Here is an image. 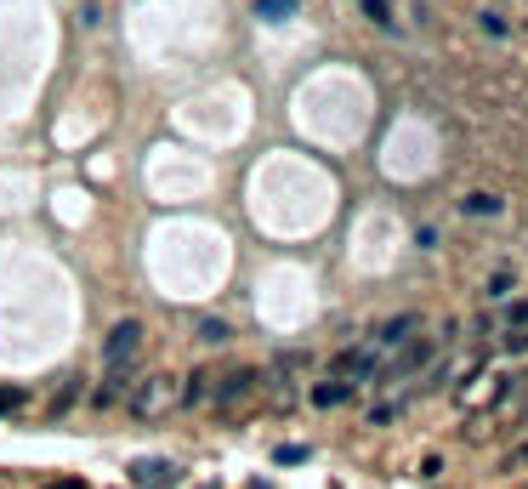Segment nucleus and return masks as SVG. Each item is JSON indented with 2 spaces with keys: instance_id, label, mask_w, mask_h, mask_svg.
<instances>
[{
  "instance_id": "f257e3e1",
  "label": "nucleus",
  "mask_w": 528,
  "mask_h": 489,
  "mask_svg": "<svg viewBox=\"0 0 528 489\" xmlns=\"http://www.w3.org/2000/svg\"><path fill=\"white\" fill-rule=\"evenodd\" d=\"M136 347H143V325H136V319H120V325L103 336V364L108 370H126L136 359Z\"/></svg>"
},
{
  "instance_id": "f03ea898",
  "label": "nucleus",
  "mask_w": 528,
  "mask_h": 489,
  "mask_svg": "<svg viewBox=\"0 0 528 489\" xmlns=\"http://www.w3.org/2000/svg\"><path fill=\"white\" fill-rule=\"evenodd\" d=\"M432 353H438V342H432V336H409V342H403V353L392 359V370H386V381L426 370V364H432Z\"/></svg>"
},
{
  "instance_id": "7ed1b4c3",
  "label": "nucleus",
  "mask_w": 528,
  "mask_h": 489,
  "mask_svg": "<svg viewBox=\"0 0 528 489\" xmlns=\"http://www.w3.org/2000/svg\"><path fill=\"white\" fill-rule=\"evenodd\" d=\"M131 484L136 489H177L182 467L177 461H148V455H143V461H131Z\"/></svg>"
},
{
  "instance_id": "20e7f679",
  "label": "nucleus",
  "mask_w": 528,
  "mask_h": 489,
  "mask_svg": "<svg viewBox=\"0 0 528 489\" xmlns=\"http://www.w3.org/2000/svg\"><path fill=\"white\" fill-rule=\"evenodd\" d=\"M415 330H421V313H398V319H386V325H381L375 336H369V342H375L381 353H386V347H403Z\"/></svg>"
},
{
  "instance_id": "39448f33",
  "label": "nucleus",
  "mask_w": 528,
  "mask_h": 489,
  "mask_svg": "<svg viewBox=\"0 0 528 489\" xmlns=\"http://www.w3.org/2000/svg\"><path fill=\"white\" fill-rule=\"evenodd\" d=\"M335 370H347V376H375V370H381V347H375V342L347 347V353L335 359Z\"/></svg>"
},
{
  "instance_id": "423d86ee",
  "label": "nucleus",
  "mask_w": 528,
  "mask_h": 489,
  "mask_svg": "<svg viewBox=\"0 0 528 489\" xmlns=\"http://www.w3.org/2000/svg\"><path fill=\"white\" fill-rule=\"evenodd\" d=\"M251 387H256V370H227V376L210 387V399H216V404H233V399H251Z\"/></svg>"
},
{
  "instance_id": "0eeeda50",
  "label": "nucleus",
  "mask_w": 528,
  "mask_h": 489,
  "mask_svg": "<svg viewBox=\"0 0 528 489\" xmlns=\"http://www.w3.org/2000/svg\"><path fill=\"white\" fill-rule=\"evenodd\" d=\"M352 399V381H318L313 387V404L318 410H335V404H347Z\"/></svg>"
},
{
  "instance_id": "6e6552de",
  "label": "nucleus",
  "mask_w": 528,
  "mask_h": 489,
  "mask_svg": "<svg viewBox=\"0 0 528 489\" xmlns=\"http://www.w3.org/2000/svg\"><path fill=\"white\" fill-rule=\"evenodd\" d=\"M120 393H126V370H108V381H103L97 393H91V404L108 410V404H120Z\"/></svg>"
},
{
  "instance_id": "1a4fd4ad",
  "label": "nucleus",
  "mask_w": 528,
  "mask_h": 489,
  "mask_svg": "<svg viewBox=\"0 0 528 489\" xmlns=\"http://www.w3.org/2000/svg\"><path fill=\"white\" fill-rule=\"evenodd\" d=\"M460 211L466 217H500V194H466Z\"/></svg>"
},
{
  "instance_id": "9d476101",
  "label": "nucleus",
  "mask_w": 528,
  "mask_h": 489,
  "mask_svg": "<svg viewBox=\"0 0 528 489\" xmlns=\"http://www.w3.org/2000/svg\"><path fill=\"white\" fill-rule=\"evenodd\" d=\"M256 18L261 23H285V18H296V0H256Z\"/></svg>"
},
{
  "instance_id": "9b49d317",
  "label": "nucleus",
  "mask_w": 528,
  "mask_h": 489,
  "mask_svg": "<svg viewBox=\"0 0 528 489\" xmlns=\"http://www.w3.org/2000/svg\"><path fill=\"white\" fill-rule=\"evenodd\" d=\"M194 336H199L205 347H222L233 330H227V319H199V325H194Z\"/></svg>"
},
{
  "instance_id": "f8f14e48",
  "label": "nucleus",
  "mask_w": 528,
  "mask_h": 489,
  "mask_svg": "<svg viewBox=\"0 0 528 489\" xmlns=\"http://www.w3.org/2000/svg\"><path fill=\"white\" fill-rule=\"evenodd\" d=\"M477 29H483L489 40H506V18H500V12H477Z\"/></svg>"
},
{
  "instance_id": "ddd939ff",
  "label": "nucleus",
  "mask_w": 528,
  "mask_h": 489,
  "mask_svg": "<svg viewBox=\"0 0 528 489\" xmlns=\"http://www.w3.org/2000/svg\"><path fill=\"white\" fill-rule=\"evenodd\" d=\"M182 399H188V404H205V399H210V376H188V387H182Z\"/></svg>"
},
{
  "instance_id": "4468645a",
  "label": "nucleus",
  "mask_w": 528,
  "mask_h": 489,
  "mask_svg": "<svg viewBox=\"0 0 528 489\" xmlns=\"http://www.w3.org/2000/svg\"><path fill=\"white\" fill-rule=\"evenodd\" d=\"M364 18L386 29V23H392V0H364Z\"/></svg>"
},
{
  "instance_id": "2eb2a0df",
  "label": "nucleus",
  "mask_w": 528,
  "mask_h": 489,
  "mask_svg": "<svg viewBox=\"0 0 528 489\" xmlns=\"http://www.w3.org/2000/svg\"><path fill=\"white\" fill-rule=\"evenodd\" d=\"M511 290H517V279H511V273H494V279H489V296H494V302H506Z\"/></svg>"
},
{
  "instance_id": "dca6fc26",
  "label": "nucleus",
  "mask_w": 528,
  "mask_h": 489,
  "mask_svg": "<svg viewBox=\"0 0 528 489\" xmlns=\"http://www.w3.org/2000/svg\"><path fill=\"white\" fill-rule=\"evenodd\" d=\"M153 404H160V387H153V381H148V387H136V393H131V410H153Z\"/></svg>"
},
{
  "instance_id": "f3484780",
  "label": "nucleus",
  "mask_w": 528,
  "mask_h": 489,
  "mask_svg": "<svg viewBox=\"0 0 528 489\" xmlns=\"http://www.w3.org/2000/svg\"><path fill=\"white\" fill-rule=\"evenodd\" d=\"M500 347H506V353H528V330H506Z\"/></svg>"
},
{
  "instance_id": "a211bd4d",
  "label": "nucleus",
  "mask_w": 528,
  "mask_h": 489,
  "mask_svg": "<svg viewBox=\"0 0 528 489\" xmlns=\"http://www.w3.org/2000/svg\"><path fill=\"white\" fill-rule=\"evenodd\" d=\"M6 410H23V387H0V416Z\"/></svg>"
},
{
  "instance_id": "6ab92c4d",
  "label": "nucleus",
  "mask_w": 528,
  "mask_h": 489,
  "mask_svg": "<svg viewBox=\"0 0 528 489\" xmlns=\"http://www.w3.org/2000/svg\"><path fill=\"white\" fill-rule=\"evenodd\" d=\"M511 467H528V444H517V450L506 455V472H511Z\"/></svg>"
},
{
  "instance_id": "aec40b11",
  "label": "nucleus",
  "mask_w": 528,
  "mask_h": 489,
  "mask_svg": "<svg viewBox=\"0 0 528 489\" xmlns=\"http://www.w3.org/2000/svg\"><path fill=\"white\" fill-rule=\"evenodd\" d=\"M52 489H86V484L80 478H63V484H52Z\"/></svg>"
}]
</instances>
